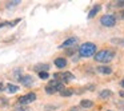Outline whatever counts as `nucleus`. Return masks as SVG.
I'll use <instances>...</instances> for the list:
<instances>
[{"label":"nucleus","instance_id":"nucleus-19","mask_svg":"<svg viewBox=\"0 0 124 111\" xmlns=\"http://www.w3.org/2000/svg\"><path fill=\"white\" fill-rule=\"evenodd\" d=\"M116 7H124V0H119V1H116Z\"/></svg>","mask_w":124,"mask_h":111},{"label":"nucleus","instance_id":"nucleus-23","mask_svg":"<svg viewBox=\"0 0 124 111\" xmlns=\"http://www.w3.org/2000/svg\"><path fill=\"white\" fill-rule=\"evenodd\" d=\"M120 86H121V87H123V88H124V79H123V80H121V83H120Z\"/></svg>","mask_w":124,"mask_h":111},{"label":"nucleus","instance_id":"nucleus-20","mask_svg":"<svg viewBox=\"0 0 124 111\" xmlns=\"http://www.w3.org/2000/svg\"><path fill=\"white\" fill-rule=\"evenodd\" d=\"M119 17H120V19H124V11H121L120 14H119Z\"/></svg>","mask_w":124,"mask_h":111},{"label":"nucleus","instance_id":"nucleus-18","mask_svg":"<svg viewBox=\"0 0 124 111\" xmlns=\"http://www.w3.org/2000/svg\"><path fill=\"white\" fill-rule=\"evenodd\" d=\"M111 42L116 44H120V46H124V39H112Z\"/></svg>","mask_w":124,"mask_h":111},{"label":"nucleus","instance_id":"nucleus-13","mask_svg":"<svg viewBox=\"0 0 124 111\" xmlns=\"http://www.w3.org/2000/svg\"><path fill=\"white\" fill-rule=\"evenodd\" d=\"M99 11H100V6H95L93 8L91 9V12L88 14V17H89V19H92V17H93L95 15H96L97 12H99Z\"/></svg>","mask_w":124,"mask_h":111},{"label":"nucleus","instance_id":"nucleus-15","mask_svg":"<svg viewBox=\"0 0 124 111\" xmlns=\"http://www.w3.org/2000/svg\"><path fill=\"white\" fill-rule=\"evenodd\" d=\"M72 94H73V91L70 88H64L63 91H60V95H62V96H71Z\"/></svg>","mask_w":124,"mask_h":111},{"label":"nucleus","instance_id":"nucleus-11","mask_svg":"<svg viewBox=\"0 0 124 111\" xmlns=\"http://www.w3.org/2000/svg\"><path fill=\"white\" fill-rule=\"evenodd\" d=\"M7 91L9 92V94H14V92H17L19 91V87L17 86H15V84H7Z\"/></svg>","mask_w":124,"mask_h":111},{"label":"nucleus","instance_id":"nucleus-16","mask_svg":"<svg viewBox=\"0 0 124 111\" xmlns=\"http://www.w3.org/2000/svg\"><path fill=\"white\" fill-rule=\"evenodd\" d=\"M48 72L47 71H41V72H39V78L40 79H48Z\"/></svg>","mask_w":124,"mask_h":111},{"label":"nucleus","instance_id":"nucleus-17","mask_svg":"<svg viewBox=\"0 0 124 111\" xmlns=\"http://www.w3.org/2000/svg\"><path fill=\"white\" fill-rule=\"evenodd\" d=\"M48 68H49V66H47V64H43V66H40V67H35V70H38L39 72H41V70L47 71Z\"/></svg>","mask_w":124,"mask_h":111},{"label":"nucleus","instance_id":"nucleus-22","mask_svg":"<svg viewBox=\"0 0 124 111\" xmlns=\"http://www.w3.org/2000/svg\"><path fill=\"white\" fill-rule=\"evenodd\" d=\"M119 95H120V96H123V98H124V91H120V92H119Z\"/></svg>","mask_w":124,"mask_h":111},{"label":"nucleus","instance_id":"nucleus-4","mask_svg":"<svg viewBox=\"0 0 124 111\" xmlns=\"http://www.w3.org/2000/svg\"><path fill=\"white\" fill-rule=\"evenodd\" d=\"M35 100H36V94H33V92H30V94L19 98V103H22V104H28V103H32Z\"/></svg>","mask_w":124,"mask_h":111},{"label":"nucleus","instance_id":"nucleus-8","mask_svg":"<svg viewBox=\"0 0 124 111\" xmlns=\"http://www.w3.org/2000/svg\"><path fill=\"white\" fill-rule=\"evenodd\" d=\"M19 80L22 82V84H24V86H30V84H32V83H33L32 76H30V75H24V76H22V78H20Z\"/></svg>","mask_w":124,"mask_h":111},{"label":"nucleus","instance_id":"nucleus-5","mask_svg":"<svg viewBox=\"0 0 124 111\" xmlns=\"http://www.w3.org/2000/svg\"><path fill=\"white\" fill-rule=\"evenodd\" d=\"M54 78L56 79V80L62 79V80L64 82V83H67V82H71V80H72V79L75 78V76H73L71 72H64V74H55Z\"/></svg>","mask_w":124,"mask_h":111},{"label":"nucleus","instance_id":"nucleus-6","mask_svg":"<svg viewBox=\"0 0 124 111\" xmlns=\"http://www.w3.org/2000/svg\"><path fill=\"white\" fill-rule=\"evenodd\" d=\"M48 84L55 90V91H63V90H64V86H63V83H62V82H59V80H56V79L51 80Z\"/></svg>","mask_w":124,"mask_h":111},{"label":"nucleus","instance_id":"nucleus-7","mask_svg":"<svg viewBox=\"0 0 124 111\" xmlns=\"http://www.w3.org/2000/svg\"><path fill=\"white\" fill-rule=\"evenodd\" d=\"M76 43H78V39L76 38H70V39H67V40L63 42V44L60 46V48H67V47H71V46H73V44H76Z\"/></svg>","mask_w":124,"mask_h":111},{"label":"nucleus","instance_id":"nucleus-21","mask_svg":"<svg viewBox=\"0 0 124 111\" xmlns=\"http://www.w3.org/2000/svg\"><path fill=\"white\" fill-rule=\"evenodd\" d=\"M4 90V86H3V83H0V91H3Z\"/></svg>","mask_w":124,"mask_h":111},{"label":"nucleus","instance_id":"nucleus-14","mask_svg":"<svg viewBox=\"0 0 124 111\" xmlns=\"http://www.w3.org/2000/svg\"><path fill=\"white\" fill-rule=\"evenodd\" d=\"M80 106H81V107H85V108H89V107H92V106H93V103H92L91 100L83 99V100L80 102Z\"/></svg>","mask_w":124,"mask_h":111},{"label":"nucleus","instance_id":"nucleus-3","mask_svg":"<svg viewBox=\"0 0 124 111\" xmlns=\"http://www.w3.org/2000/svg\"><path fill=\"white\" fill-rule=\"evenodd\" d=\"M100 23H101L104 27H113V26L116 24V19L113 15H104V16H101V19H100Z\"/></svg>","mask_w":124,"mask_h":111},{"label":"nucleus","instance_id":"nucleus-2","mask_svg":"<svg viewBox=\"0 0 124 111\" xmlns=\"http://www.w3.org/2000/svg\"><path fill=\"white\" fill-rule=\"evenodd\" d=\"M95 52H96V46L93 43H84L79 48V54L83 58H89L92 55H95Z\"/></svg>","mask_w":124,"mask_h":111},{"label":"nucleus","instance_id":"nucleus-10","mask_svg":"<svg viewBox=\"0 0 124 111\" xmlns=\"http://www.w3.org/2000/svg\"><path fill=\"white\" fill-rule=\"evenodd\" d=\"M97 72H100V74H111L112 72V68L107 67V66H99V67H97Z\"/></svg>","mask_w":124,"mask_h":111},{"label":"nucleus","instance_id":"nucleus-9","mask_svg":"<svg viewBox=\"0 0 124 111\" xmlns=\"http://www.w3.org/2000/svg\"><path fill=\"white\" fill-rule=\"evenodd\" d=\"M55 66L59 68H64L65 66H67V60L64 59V58H57L56 60H55Z\"/></svg>","mask_w":124,"mask_h":111},{"label":"nucleus","instance_id":"nucleus-1","mask_svg":"<svg viewBox=\"0 0 124 111\" xmlns=\"http://www.w3.org/2000/svg\"><path fill=\"white\" fill-rule=\"evenodd\" d=\"M113 56H115L113 51H111V50H101V51H99L95 55V60L100 63H108L113 59Z\"/></svg>","mask_w":124,"mask_h":111},{"label":"nucleus","instance_id":"nucleus-24","mask_svg":"<svg viewBox=\"0 0 124 111\" xmlns=\"http://www.w3.org/2000/svg\"><path fill=\"white\" fill-rule=\"evenodd\" d=\"M72 111H75V110H72Z\"/></svg>","mask_w":124,"mask_h":111},{"label":"nucleus","instance_id":"nucleus-12","mask_svg":"<svg viewBox=\"0 0 124 111\" xmlns=\"http://www.w3.org/2000/svg\"><path fill=\"white\" fill-rule=\"evenodd\" d=\"M99 95H100L101 99H107V98H109L111 95H112V91H109V90H103Z\"/></svg>","mask_w":124,"mask_h":111}]
</instances>
